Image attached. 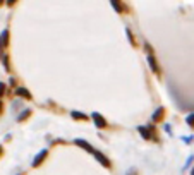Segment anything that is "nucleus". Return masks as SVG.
<instances>
[{
  "mask_svg": "<svg viewBox=\"0 0 194 175\" xmlns=\"http://www.w3.org/2000/svg\"><path fill=\"white\" fill-rule=\"evenodd\" d=\"M93 119H95V122L98 124V127H105V125H107V122H105V120L101 119V117L98 115V113H93Z\"/></svg>",
  "mask_w": 194,
  "mask_h": 175,
  "instance_id": "1",
  "label": "nucleus"
},
{
  "mask_svg": "<svg viewBox=\"0 0 194 175\" xmlns=\"http://www.w3.org/2000/svg\"><path fill=\"white\" fill-rule=\"evenodd\" d=\"M15 94H19V96H26L28 100H29V98H31L29 91H26V90H24V88H17V90H15Z\"/></svg>",
  "mask_w": 194,
  "mask_h": 175,
  "instance_id": "2",
  "label": "nucleus"
},
{
  "mask_svg": "<svg viewBox=\"0 0 194 175\" xmlns=\"http://www.w3.org/2000/svg\"><path fill=\"white\" fill-rule=\"evenodd\" d=\"M7 40H9V31H4L2 36H0V46H5L7 45Z\"/></svg>",
  "mask_w": 194,
  "mask_h": 175,
  "instance_id": "3",
  "label": "nucleus"
},
{
  "mask_svg": "<svg viewBox=\"0 0 194 175\" xmlns=\"http://www.w3.org/2000/svg\"><path fill=\"white\" fill-rule=\"evenodd\" d=\"M95 156H96V158H98V160H100V161H101V163H103V165H105V167H110V161H108V160H107V158H105V156H101V155H100V153H98V151H95Z\"/></svg>",
  "mask_w": 194,
  "mask_h": 175,
  "instance_id": "4",
  "label": "nucleus"
},
{
  "mask_svg": "<svg viewBox=\"0 0 194 175\" xmlns=\"http://www.w3.org/2000/svg\"><path fill=\"white\" fill-rule=\"evenodd\" d=\"M161 112H163V110H161V108H160V110H158V112H157V113H155L153 120H158V119H160V117H161Z\"/></svg>",
  "mask_w": 194,
  "mask_h": 175,
  "instance_id": "5",
  "label": "nucleus"
},
{
  "mask_svg": "<svg viewBox=\"0 0 194 175\" xmlns=\"http://www.w3.org/2000/svg\"><path fill=\"white\" fill-rule=\"evenodd\" d=\"M4 91H5V84H2V82H0V96L4 94Z\"/></svg>",
  "mask_w": 194,
  "mask_h": 175,
  "instance_id": "6",
  "label": "nucleus"
},
{
  "mask_svg": "<svg viewBox=\"0 0 194 175\" xmlns=\"http://www.w3.org/2000/svg\"><path fill=\"white\" fill-rule=\"evenodd\" d=\"M187 122H189V124H194V115H191L189 119H187Z\"/></svg>",
  "mask_w": 194,
  "mask_h": 175,
  "instance_id": "7",
  "label": "nucleus"
},
{
  "mask_svg": "<svg viewBox=\"0 0 194 175\" xmlns=\"http://www.w3.org/2000/svg\"><path fill=\"white\" fill-rule=\"evenodd\" d=\"M0 112H2V103H0Z\"/></svg>",
  "mask_w": 194,
  "mask_h": 175,
  "instance_id": "8",
  "label": "nucleus"
},
{
  "mask_svg": "<svg viewBox=\"0 0 194 175\" xmlns=\"http://www.w3.org/2000/svg\"><path fill=\"white\" fill-rule=\"evenodd\" d=\"M0 153H2V148H0Z\"/></svg>",
  "mask_w": 194,
  "mask_h": 175,
  "instance_id": "9",
  "label": "nucleus"
},
{
  "mask_svg": "<svg viewBox=\"0 0 194 175\" xmlns=\"http://www.w3.org/2000/svg\"><path fill=\"white\" fill-rule=\"evenodd\" d=\"M192 175H194V172H192Z\"/></svg>",
  "mask_w": 194,
  "mask_h": 175,
  "instance_id": "10",
  "label": "nucleus"
}]
</instances>
